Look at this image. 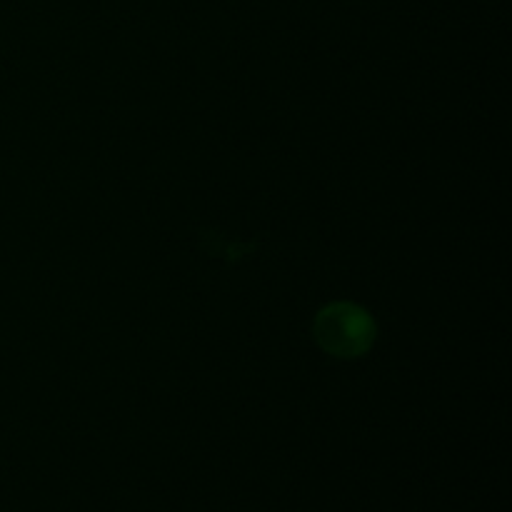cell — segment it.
Returning a JSON list of instances; mask_svg holds the SVG:
<instances>
[{
    "mask_svg": "<svg viewBox=\"0 0 512 512\" xmlns=\"http://www.w3.org/2000/svg\"><path fill=\"white\" fill-rule=\"evenodd\" d=\"M313 335L320 348L333 358H360L375 340V323L360 305L338 300L315 315Z\"/></svg>",
    "mask_w": 512,
    "mask_h": 512,
    "instance_id": "1",
    "label": "cell"
}]
</instances>
